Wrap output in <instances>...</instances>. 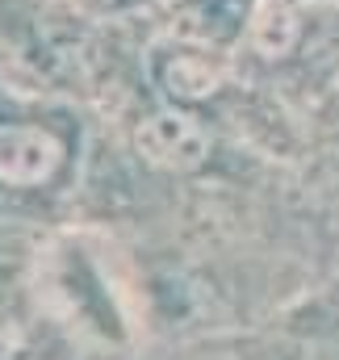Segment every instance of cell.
Instances as JSON below:
<instances>
[{"mask_svg": "<svg viewBox=\"0 0 339 360\" xmlns=\"http://www.w3.org/2000/svg\"><path fill=\"white\" fill-rule=\"evenodd\" d=\"M68 139L34 117L0 122V184L4 188H42L63 172Z\"/></svg>", "mask_w": 339, "mask_h": 360, "instance_id": "1", "label": "cell"}, {"mask_svg": "<svg viewBox=\"0 0 339 360\" xmlns=\"http://www.w3.org/2000/svg\"><path fill=\"white\" fill-rule=\"evenodd\" d=\"M210 130L197 113L168 105L147 113L134 126V151L143 155V164L160 168V172H197L210 160Z\"/></svg>", "mask_w": 339, "mask_h": 360, "instance_id": "2", "label": "cell"}, {"mask_svg": "<svg viewBox=\"0 0 339 360\" xmlns=\"http://www.w3.org/2000/svg\"><path fill=\"white\" fill-rule=\"evenodd\" d=\"M164 84L176 101H197V96L214 92L218 72L210 68L205 55H172V63L164 68Z\"/></svg>", "mask_w": 339, "mask_h": 360, "instance_id": "3", "label": "cell"}]
</instances>
